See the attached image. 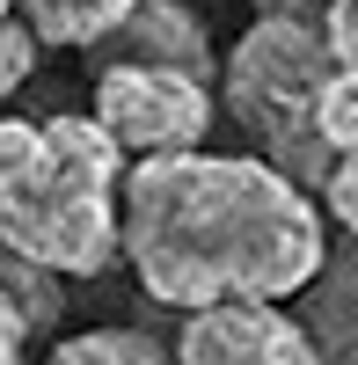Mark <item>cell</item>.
<instances>
[{
	"label": "cell",
	"instance_id": "1",
	"mask_svg": "<svg viewBox=\"0 0 358 365\" xmlns=\"http://www.w3.org/2000/svg\"><path fill=\"white\" fill-rule=\"evenodd\" d=\"M125 263L161 307L300 299L329 270L322 205L263 154H168L132 161Z\"/></svg>",
	"mask_w": 358,
	"mask_h": 365
},
{
	"label": "cell",
	"instance_id": "8",
	"mask_svg": "<svg viewBox=\"0 0 358 365\" xmlns=\"http://www.w3.org/2000/svg\"><path fill=\"white\" fill-rule=\"evenodd\" d=\"M8 8H22L29 15V29L58 51H96V44H110L117 29H125V15L132 8H146V0H8Z\"/></svg>",
	"mask_w": 358,
	"mask_h": 365
},
{
	"label": "cell",
	"instance_id": "9",
	"mask_svg": "<svg viewBox=\"0 0 358 365\" xmlns=\"http://www.w3.org/2000/svg\"><path fill=\"white\" fill-rule=\"evenodd\" d=\"M51 314H66V278L29 256H8V365H22L29 329H44Z\"/></svg>",
	"mask_w": 358,
	"mask_h": 365
},
{
	"label": "cell",
	"instance_id": "12",
	"mask_svg": "<svg viewBox=\"0 0 358 365\" xmlns=\"http://www.w3.org/2000/svg\"><path fill=\"white\" fill-rule=\"evenodd\" d=\"M37 29H29V15L22 8H8V22H0V88H8V96H15V88H29V66H37Z\"/></svg>",
	"mask_w": 358,
	"mask_h": 365
},
{
	"label": "cell",
	"instance_id": "10",
	"mask_svg": "<svg viewBox=\"0 0 358 365\" xmlns=\"http://www.w3.org/2000/svg\"><path fill=\"white\" fill-rule=\"evenodd\" d=\"M44 365H175V351L146 329H81V336H58Z\"/></svg>",
	"mask_w": 358,
	"mask_h": 365
},
{
	"label": "cell",
	"instance_id": "14",
	"mask_svg": "<svg viewBox=\"0 0 358 365\" xmlns=\"http://www.w3.org/2000/svg\"><path fill=\"white\" fill-rule=\"evenodd\" d=\"M249 8H256V15H278V22H322V29H329V8H337V0H249Z\"/></svg>",
	"mask_w": 358,
	"mask_h": 365
},
{
	"label": "cell",
	"instance_id": "11",
	"mask_svg": "<svg viewBox=\"0 0 358 365\" xmlns=\"http://www.w3.org/2000/svg\"><path fill=\"white\" fill-rule=\"evenodd\" d=\"M322 132H329L337 154H358V66H344L322 96Z\"/></svg>",
	"mask_w": 358,
	"mask_h": 365
},
{
	"label": "cell",
	"instance_id": "13",
	"mask_svg": "<svg viewBox=\"0 0 358 365\" xmlns=\"http://www.w3.org/2000/svg\"><path fill=\"white\" fill-rule=\"evenodd\" d=\"M322 205H329V220L358 241V154L337 161V175H329V190H322Z\"/></svg>",
	"mask_w": 358,
	"mask_h": 365
},
{
	"label": "cell",
	"instance_id": "7",
	"mask_svg": "<svg viewBox=\"0 0 358 365\" xmlns=\"http://www.w3.org/2000/svg\"><path fill=\"white\" fill-rule=\"evenodd\" d=\"M300 299H307L300 322H307L322 365H358V249L329 256V270H322Z\"/></svg>",
	"mask_w": 358,
	"mask_h": 365
},
{
	"label": "cell",
	"instance_id": "2",
	"mask_svg": "<svg viewBox=\"0 0 358 365\" xmlns=\"http://www.w3.org/2000/svg\"><path fill=\"white\" fill-rule=\"evenodd\" d=\"M125 146L88 110L0 125V241L58 278H103L125 256Z\"/></svg>",
	"mask_w": 358,
	"mask_h": 365
},
{
	"label": "cell",
	"instance_id": "6",
	"mask_svg": "<svg viewBox=\"0 0 358 365\" xmlns=\"http://www.w3.org/2000/svg\"><path fill=\"white\" fill-rule=\"evenodd\" d=\"M117 58H146V66H183L198 81H213V37H205V15L183 8V0H146V8L125 15L110 44H96V66H117Z\"/></svg>",
	"mask_w": 358,
	"mask_h": 365
},
{
	"label": "cell",
	"instance_id": "3",
	"mask_svg": "<svg viewBox=\"0 0 358 365\" xmlns=\"http://www.w3.org/2000/svg\"><path fill=\"white\" fill-rule=\"evenodd\" d=\"M337 73H344V58L329 44V29L278 22V15H256L220 66V103L234 110V125L256 139V154L278 175H292L314 197L329 190V175L344 161L322 132V96H329Z\"/></svg>",
	"mask_w": 358,
	"mask_h": 365
},
{
	"label": "cell",
	"instance_id": "5",
	"mask_svg": "<svg viewBox=\"0 0 358 365\" xmlns=\"http://www.w3.org/2000/svg\"><path fill=\"white\" fill-rule=\"evenodd\" d=\"M175 365H322L300 314L278 299H234V307L183 314L175 329Z\"/></svg>",
	"mask_w": 358,
	"mask_h": 365
},
{
	"label": "cell",
	"instance_id": "4",
	"mask_svg": "<svg viewBox=\"0 0 358 365\" xmlns=\"http://www.w3.org/2000/svg\"><path fill=\"white\" fill-rule=\"evenodd\" d=\"M88 117H96L132 161L205 154V132H213V88H205L198 73H183V66L117 58V66H96Z\"/></svg>",
	"mask_w": 358,
	"mask_h": 365
},
{
	"label": "cell",
	"instance_id": "15",
	"mask_svg": "<svg viewBox=\"0 0 358 365\" xmlns=\"http://www.w3.org/2000/svg\"><path fill=\"white\" fill-rule=\"evenodd\" d=\"M329 44H337L344 66H358V0H337L329 8Z\"/></svg>",
	"mask_w": 358,
	"mask_h": 365
}]
</instances>
